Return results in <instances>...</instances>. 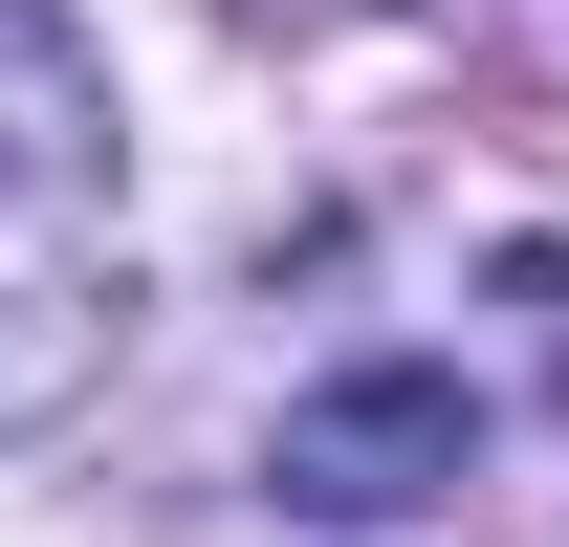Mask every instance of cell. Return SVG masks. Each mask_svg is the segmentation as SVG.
Returning <instances> with one entry per match:
<instances>
[{
	"label": "cell",
	"instance_id": "obj_1",
	"mask_svg": "<svg viewBox=\"0 0 569 547\" xmlns=\"http://www.w3.org/2000/svg\"><path fill=\"white\" fill-rule=\"evenodd\" d=\"M110 307H132V263H110V176H88V88L44 67V110L0 132V438H44L110 372Z\"/></svg>",
	"mask_w": 569,
	"mask_h": 547
},
{
	"label": "cell",
	"instance_id": "obj_3",
	"mask_svg": "<svg viewBox=\"0 0 569 547\" xmlns=\"http://www.w3.org/2000/svg\"><path fill=\"white\" fill-rule=\"evenodd\" d=\"M219 22H263V44H307V22H372V0H219Z\"/></svg>",
	"mask_w": 569,
	"mask_h": 547
},
{
	"label": "cell",
	"instance_id": "obj_2",
	"mask_svg": "<svg viewBox=\"0 0 569 547\" xmlns=\"http://www.w3.org/2000/svg\"><path fill=\"white\" fill-rule=\"evenodd\" d=\"M460 460H482V395H460V372H329V395H284V438H263V481L307 526H395V504H438Z\"/></svg>",
	"mask_w": 569,
	"mask_h": 547
}]
</instances>
